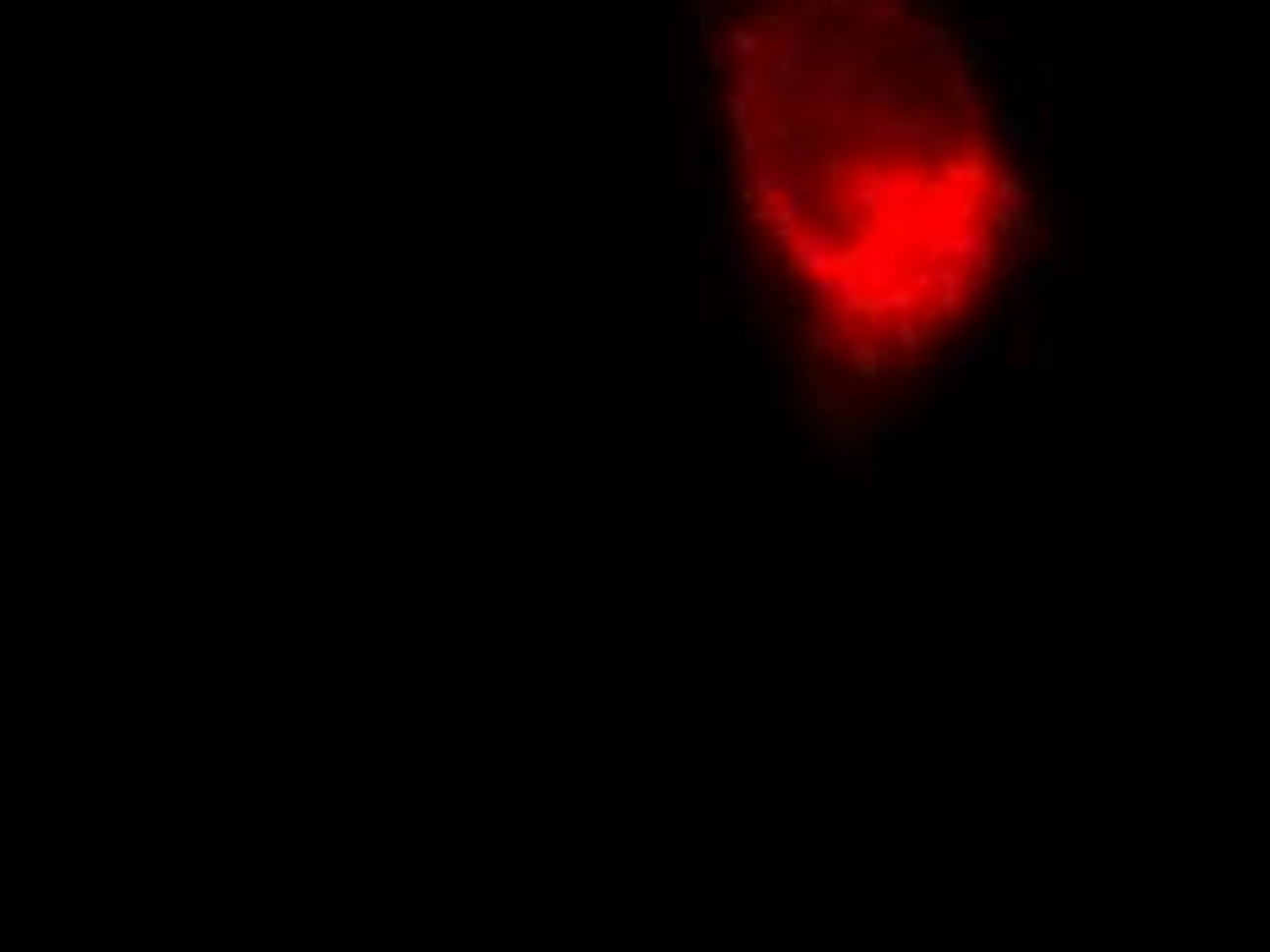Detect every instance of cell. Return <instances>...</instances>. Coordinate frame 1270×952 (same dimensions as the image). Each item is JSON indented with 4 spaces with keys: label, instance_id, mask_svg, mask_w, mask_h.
I'll list each match as a JSON object with an SVG mask.
<instances>
[{
    "label": "cell",
    "instance_id": "1",
    "mask_svg": "<svg viewBox=\"0 0 1270 952\" xmlns=\"http://www.w3.org/2000/svg\"><path fill=\"white\" fill-rule=\"evenodd\" d=\"M810 432H833V438H844V444L865 432V417H855V411L827 389V378H821L816 367H810Z\"/></svg>",
    "mask_w": 1270,
    "mask_h": 952
},
{
    "label": "cell",
    "instance_id": "2",
    "mask_svg": "<svg viewBox=\"0 0 1270 952\" xmlns=\"http://www.w3.org/2000/svg\"><path fill=\"white\" fill-rule=\"evenodd\" d=\"M800 351H805V367H821V362L838 356L844 345H838V334L827 329V323H805V329H800Z\"/></svg>",
    "mask_w": 1270,
    "mask_h": 952
},
{
    "label": "cell",
    "instance_id": "3",
    "mask_svg": "<svg viewBox=\"0 0 1270 952\" xmlns=\"http://www.w3.org/2000/svg\"><path fill=\"white\" fill-rule=\"evenodd\" d=\"M723 38H729V50H734V61H740V66L767 61V38H761L756 28H723Z\"/></svg>",
    "mask_w": 1270,
    "mask_h": 952
},
{
    "label": "cell",
    "instance_id": "4",
    "mask_svg": "<svg viewBox=\"0 0 1270 952\" xmlns=\"http://www.w3.org/2000/svg\"><path fill=\"white\" fill-rule=\"evenodd\" d=\"M816 55H821V61H865V44L855 33H827Z\"/></svg>",
    "mask_w": 1270,
    "mask_h": 952
},
{
    "label": "cell",
    "instance_id": "5",
    "mask_svg": "<svg viewBox=\"0 0 1270 952\" xmlns=\"http://www.w3.org/2000/svg\"><path fill=\"white\" fill-rule=\"evenodd\" d=\"M772 257L767 252H734L729 257V274H740V280H756V274H767Z\"/></svg>",
    "mask_w": 1270,
    "mask_h": 952
},
{
    "label": "cell",
    "instance_id": "6",
    "mask_svg": "<svg viewBox=\"0 0 1270 952\" xmlns=\"http://www.w3.org/2000/svg\"><path fill=\"white\" fill-rule=\"evenodd\" d=\"M761 127H745L740 132V148H734V159H740V165H761Z\"/></svg>",
    "mask_w": 1270,
    "mask_h": 952
},
{
    "label": "cell",
    "instance_id": "7",
    "mask_svg": "<svg viewBox=\"0 0 1270 952\" xmlns=\"http://www.w3.org/2000/svg\"><path fill=\"white\" fill-rule=\"evenodd\" d=\"M723 115H729V127H734V132H745V127H750V99L729 88V93H723Z\"/></svg>",
    "mask_w": 1270,
    "mask_h": 952
},
{
    "label": "cell",
    "instance_id": "8",
    "mask_svg": "<svg viewBox=\"0 0 1270 952\" xmlns=\"http://www.w3.org/2000/svg\"><path fill=\"white\" fill-rule=\"evenodd\" d=\"M761 400H767V411H783V367L772 362L767 378H761Z\"/></svg>",
    "mask_w": 1270,
    "mask_h": 952
},
{
    "label": "cell",
    "instance_id": "9",
    "mask_svg": "<svg viewBox=\"0 0 1270 952\" xmlns=\"http://www.w3.org/2000/svg\"><path fill=\"white\" fill-rule=\"evenodd\" d=\"M810 159H816V148H810V142H789V148H783V165H789V176L810 170Z\"/></svg>",
    "mask_w": 1270,
    "mask_h": 952
},
{
    "label": "cell",
    "instance_id": "10",
    "mask_svg": "<svg viewBox=\"0 0 1270 952\" xmlns=\"http://www.w3.org/2000/svg\"><path fill=\"white\" fill-rule=\"evenodd\" d=\"M729 55H734V50H729V38H723V33L706 38V66H712V72H723V66H729Z\"/></svg>",
    "mask_w": 1270,
    "mask_h": 952
},
{
    "label": "cell",
    "instance_id": "11",
    "mask_svg": "<svg viewBox=\"0 0 1270 952\" xmlns=\"http://www.w3.org/2000/svg\"><path fill=\"white\" fill-rule=\"evenodd\" d=\"M871 427L882 432V438H899V432H904V427H899V417H887V411H882V417L871 421Z\"/></svg>",
    "mask_w": 1270,
    "mask_h": 952
},
{
    "label": "cell",
    "instance_id": "12",
    "mask_svg": "<svg viewBox=\"0 0 1270 952\" xmlns=\"http://www.w3.org/2000/svg\"><path fill=\"white\" fill-rule=\"evenodd\" d=\"M729 6H734V0H695V12H701V17H723Z\"/></svg>",
    "mask_w": 1270,
    "mask_h": 952
}]
</instances>
